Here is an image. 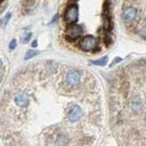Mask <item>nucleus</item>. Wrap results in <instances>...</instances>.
<instances>
[{
  "label": "nucleus",
  "instance_id": "1",
  "mask_svg": "<svg viewBox=\"0 0 146 146\" xmlns=\"http://www.w3.org/2000/svg\"><path fill=\"white\" fill-rule=\"evenodd\" d=\"M81 78H82V75H81V72L79 70L71 69V70L66 71V73H65L64 82L70 89H74V88H78V86H80Z\"/></svg>",
  "mask_w": 146,
  "mask_h": 146
},
{
  "label": "nucleus",
  "instance_id": "2",
  "mask_svg": "<svg viewBox=\"0 0 146 146\" xmlns=\"http://www.w3.org/2000/svg\"><path fill=\"white\" fill-rule=\"evenodd\" d=\"M80 50L84 51V52H90L94 51L98 46V39L92 35H86V36L81 37L79 43H78Z\"/></svg>",
  "mask_w": 146,
  "mask_h": 146
},
{
  "label": "nucleus",
  "instance_id": "3",
  "mask_svg": "<svg viewBox=\"0 0 146 146\" xmlns=\"http://www.w3.org/2000/svg\"><path fill=\"white\" fill-rule=\"evenodd\" d=\"M79 18V7L76 3H72L70 6H68V8L65 9L64 13V20L66 24L71 25V24H75Z\"/></svg>",
  "mask_w": 146,
  "mask_h": 146
},
{
  "label": "nucleus",
  "instance_id": "4",
  "mask_svg": "<svg viewBox=\"0 0 146 146\" xmlns=\"http://www.w3.org/2000/svg\"><path fill=\"white\" fill-rule=\"evenodd\" d=\"M82 33H83L82 26H80L78 24H71L65 29V38L68 40H70V42H73V40L78 39L79 37L81 36Z\"/></svg>",
  "mask_w": 146,
  "mask_h": 146
},
{
  "label": "nucleus",
  "instance_id": "5",
  "mask_svg": "<svg viewBox=\"0 0 146 146\" xmlns=\"http://www.w3.org/2000/svg\"><path fill=\"white\" fill-rule=\"evenodd\" d=\"M66 116H68V120L70 123H72V124L78 123L82 118V116H83V110H82V108L79 105H72L68 109Z\"/></svg>",
  "mask_w": 146,
  "mask_h": 146
},
{
  "label": "nucleus",
  "instance_id": "6",
  "mask_svg": "<svg viewBox=\"0 0 146 146\" xmlns=\"http://www.w3.org/2000/svg\"><path fill=\"white\" fill-rule=\"evenodd\" d=\"M137 17V10L133 7V6H127L123 9V14H121V18L124 20L125 24H130L133 23Z\"/></svg>",
  "mask_w": 146,
  "mask_h": 146
},
{
  "label": "nucleus",
  "instance_id": "7",
  "mask_svg": "<svg viewBox=\"0 0 146 146\" xmlns=\"http://www.w3.org/2000/svg\"><path fill=\"white\" fill-rule=\"evenodd\" d=\"M14 100H15V104L18 107H27L28 104H29V97H28V94L23 91L17 92L15 94Z\"/></svg>",
  "mask_w": 146,
  "mask_h": 146
},
{
  "label": "nucleus",
  "instance_id": "8",
  "mask_svg": "<svg viewBox=\"0 0 146 146\" xmlns=\"http://www.w3.org/2000/svg\"><path fill=\"white\" fill-rule=\"evenodd\" d=\"M102 27L105 29V32H110L112 28V24H111V19L108 16V14H105L102 16Z\"/></svg>",
  "mask_w": 146,
  "mask_h": 146
},
{
  "label": "nucleus",
  "instance_id": "9",
  "mask_svg": "<svg viewBox=\"0 0 146 146\" xmlns=\"http://www.w3.org/2000/svg\"><path fill=\"white\" fill-rule=\"evenodd\" d=\"M108 62V56H104L99 60H94V61H91V64L93 65H99V66H105Z\"/></svg>",
  "mask_w": 146,
  "mask_h": 146
},
{
  "label": "nucleus",
  "instance_id": "10",
  "mask_svg": "<svg viewBox=\"0 0 146 146\" xmlns=\"http://www.w3.org/2000/svg\"><path fill=\"white\" fill-rule=\"evenodd\" d=\"M36 55H38V52H37V51H35V50H29V51H27V53H26L24 58L27 61V60H29V58H33V57L36 56Z\"/></svg>",
  "mask_w": 146,
  "mask_h": 146
},
{
  "label": "nucleus",
  "instance_id": "11",
  "mask_svg": "<svg viewBox=\"0 0 146 146\" xmlns=\"http://www.w3.org/2000/svg\"><path fill=\"white\" fill-rule=\"evenodd\" d=\"M10 18H11V13H7V14H6V16L3 17V19L1 20V26H3V27H5V26L8 24V21L10 20Z\"/></svg>",
  "mask_w": 146,
  "mask_h": 146
},
{
  "label": "nucleus",
  "instance_id": "12",
  "mask_svg": "<svg viewBox=\"0 0 146 146\" xmlns=\"http://www.w3.org/2000/svg\"><path fill=\"white\" fill-rule=\"evenodd\" d=\"M31 38H32V33H27L25 36L21 38V40H23L24 44H26V43H28L31 40Z\"/></svg>",
  "mask_w": 146,
  "mask_h": 146
},
{
  "label": "nucleus",
  "instance_id": "13",
  "mask_svg": "<svg viewBox=\"0 0 146 146\" xmlns=\"http://www.w3.org/2000/svg\"><path fill=\"white\" fill-rule=\"evenodd\" d=\"M139 36L142 37V38H144V39H146V25H144L139 29Z\"/></svg>",
  "mask_w": 146,
  "mask_h": 146
},
{
  "label": "nucleus",
  "instance_id": "14",
  "mask_svg": "<svg viewBox=\"0 0 146 146\" xmlns=\"http://www.w3.org/2000/svg\"><path fill=\"white\" fill-rule=\"evenodd\" d=\"M16 46H17V40H16V39H13V40L10 42V44H9V50L13 51V50L16 48Z\"/></svg>",
  "mask_w": 146,
  "mask_h": 146
},
{
  "label": "nucleus",
  "instance_id": "15",
  "mask_svg": "<svg viewBox=\"0 0 146 146\" xmlns=\"http://www.w3.org/2000/svg\"><path fill=\"white\" fill-rule=\"evenodd\" d=\"M120 61H123V58H121V57H116V58H115V60L112 61V63L110 64V66H113L115 64H117V63H119Z\"/></svg>",
  "mask_w": 146,
  "mask_h": 146
},
{
  "label": "nucleus",
  "instance_id": "16",
  "mask_svg": "<svg viewBox=\"0 0 146 146\" xmlns=\"http://www.w3.org/2000/svg\"><path fill=\"white\" fill-rule=\"evenodd\" d=\"M58 18V15H55L54 16V18L51 20V24H55V21H56V19Z\"/></svg>",
  "mask_w": 146,
  "mask_h": 146
},
{
  "label": "nucleus",
  "instance_id": "17",
  "mask_svg": "<svg viewBox=\"0 0 146 146\" xmlns=\"http://www.w3.org/2000/svg\"><path fill=\"white\" fill-rule=\"evenodd\" d=\"M32 46H33V47H36V46H37V40H34V42L32 43Z\"/></svg>",
  "mask_w": 146,
  "mask_h": 146
},
{
  "label": "nucleus",
  "instance_id": "18",
  "mask_svg": "<svg viewBox=\"0 0 146 146\" xmlns=\"http://www.w3.org/2000/svg\"><path fill=\"white\" fill-rule=\"evenodd\" d=\"M1 66H2V61L0 60V68H1Z\"/></svg>",
  "mask_w": 146,
  "mask_h": 146
},
{
  "label": "nucleus",
  "instance_id": "19",
  "mask_svg": "<svg viewBox=\"0 0 146 146\" xmlns=\"http://www.w3.org/2000/svg\"><path fill=\"white\" fill-rule=\"evenodd\" d=\"M0 1H1V0H0Z\"/></svg>",
  "mask_w": 146,
  "mask_h": 146
}]
</instances>
